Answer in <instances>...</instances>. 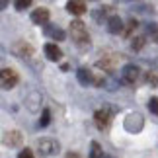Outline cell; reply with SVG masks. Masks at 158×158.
<instances>
[{
  "mask_svg": "<svg viewBox=\"0 0 158 158\" xmlns=\"http://www.w3.org/2000/svg\"><path fill=\"white\" fill-rule=\"evenodd\" d=\"M45 57L53 60V63H57V60L63 59V51H60V47L59 45H55V43H47L45 45Z\"/></svg>",
  "mask_w": 158,
  "mask_h": 158,
  "instance_id": "9",
  "label": "cell"
},
{
  "mask_svg": "<svg viewBox=\"0 0 158 158\" xmlns=\"http://www.w3.org/2000/svg\"><path fill=\"white\" fill-rule=\"evenodd\" d=\"M104 158H113V156H109V154H104Z\"/></svg>",
  "mask_w": 158,
  "mask_h": 158,
  "instance_id": "25",
  "label": "cell"
},
{
  "mask_svg": "<svg viewBox=\"0 0 158 158\" xmlns=\"http://www.w3.org/2000/svg\"><path fill=\"white\" fill-rule=\"evenodd\" d=\"M14 6H16V10H26V8H29L31 6V0H16L14 2Z\"/></svg>",
  "mask_w": 158,
  "mask_h": 158,
  "instance_id": "20",
  "label": "cell"
},
{
  "mask_svg": "<svg viewBox=\"0 0 158 158\" xmlns=\"http://www.w3.org/2000/svg\"><path fill=\"white\" fill-rule=\"evenodd\" d=\"M139 78H141V69L137 64L129 63L121 69V80L125 84H135V82H139Z\"/></svg>",
  "mask_w": 158,
  "mask_h": 158,
  "instance_id": "3",
  "label": "cell"
},
{
  "mask_svg": "<svg viewBox=\"0 0 158 158\" xmlns=\"http://www.w3.org/2000/svg\"><path fill=\"white\" fill-rule=\"evenodd\" d=\"M88 158H104V150H102V147L96 141H92V144H90V154Z\"/></svg>",
  "mask_w": 158,
  "mask_h": 158,
  "instance_id": "15",
  "label": "cell"
},
{
  "mask_svg": "<svg viewBox=\"0 0 158 158\" xmlns=\"http://www.w3.org/2000/svg\"><path fill=\"white\" fill-rule=\"evenodd\" d=\"M66 10L74 16H82L86 14V4L80 2V0H70V2H66Z\"/></svg>",
  "mask_w": 158,
  "mask_h": 158,
  "instance_id": "12",
  "label": "cell"
},
{
  "mask_svg": "<svg viewBox=\"0 0 158 158\" xmlns=\"http://www.w3.org/2000/svg\"><path fill=\"white\" fill-rule=\"evenodd\" d=\"M22 133L20 131H8L4 133V144L6 147H20L22 144Z\"/></svg>",
  "mask_w": 158,
  "mask_h": 158,
  "instance_id": "10",
  "label": "cell"
},
{
  "mask_svg": "<svg viewBox=\"0 0 158 158\" xmlns=\"http://www.w3.org/2000/svg\"><path fill=\"white\" fill-rule=\"evenodd\" d=\"M37 150L41 156H53L60 150V144L57 141H53V139H43V141L37 143Z\"/></svg>",
  "mask_w": 158,
  "mask_h": 158,
  "instance_id": "5",
  "label": "cell"
},
{
  "mask_svg": "<svg viewBox=\"0 0 158 158\" xmlns=\"http://www.w3.org/2000/svg\"><path fill=\"white\" fill-rule=\"evenodd\" d=\"M18 80H20V76H18V72L14 69H2V72H0V84H2L4 90H12L18 84Z\"/></svg>",
  "mask_w": 158,
  "mask_h": 158,
  "instance_id": "4",
  "label": "cell"
},
{
  "mask_svg": "<svg viewBox=\"0 0 158 158\" xmlns=\"http://www.w3.org/2000/svg\"><path fill=\"white\" fill-rule=\"evenodd\" d=\"M64 158H80V154H76V152H69Z\"/></svg>",
  "mask_w": 158,
  "mask_h": 158,
  "instance_id": "24",
  "label": "cell"
},
{
  "mask_svg": "<svg viewBox=\"0 0 158 158\" xmlns=\"http://www.w3.org/2000/svg\"><path fill=\"white\" fill-rule=\"evenodd\" d=\"M70 37H72V41L76 43V47L78 49H88L90 47V35H88V29H86V26L80 22V20H74L70 23Z\"/></svg>",
  "mask_w": 158,
  "mask_h": 158,
  "instance_id": "1",
  "label": "cell"
},
{
  "mask_svg": "<svg viewBox=\"0 0 158 158\" xmlns=\"http://www.w3.org/2000/svg\"><path fill=\"white\" fill-rule=\"evenodd\" d=\"M137 27V20H133V18H131V20H129V23H127V29H125V35H131V31H133V29H135Z\"/></svg>",
  "mask_w": 158,
  "mask_h": 158,
  "instance_id": "22",
  "label": "cell"
},
{
  "mask_svg": "<svg viewBox=\"0 0 158 158\" xmlns=\"http://www.w3.org/2000/svg\"><path fill=\"white\" fill-rule=\"evenodd\" d=\"M18 158H33V150L31 148H23V150H20Z\"/></svg>",
  "mask_w": 158,
  "mask_h": 158,
  "instance_id": "23",
  "label": "cell"
},
{
  "mask_svg": "<svg viewBox=\"0 0 158 158\" xmlns=\"http://www.w3.org/2000/svg\"><path fill=\"white\" fill-rule=\"evenodd\" d=\"M144 31H147V35L150 39L158 43V23H147V26H144Z\"/></svg>",
  "mask_w": 158,
  "mask_h": 158,
  "instance_id": "16",
  "label": "cell"
},
{
  "mask_svg": "<svg viewBox=\"0 0 158 158\" xmlns=\"http://www.w3.org/2000/svg\"><path fill=\"white\" fill-rule=\"evenodd\" d=\"M76 78H78V82H80L82 86H88V84L94 82L92 72H90V69H86V66H80V69L76 70Z\"/></svg>",
  "mask_w": 158,
  "mask_h": 158,
  "instance_id": "11",
  "label": "cell"
},
{
  "mask_svg": "<svg viewBox=\"0 0 158 158\" xmlns=\"http://www.w3.org/2000/svg\"><path fill=\"white\" fill-rule=\"evenodd\" d=\"M27 107H29V111H37V106H41V96L37 92H31L27 96Z\"/></svg>",
  "mask_w": 158,
  "mask_h": 158,
  "instance_id": "14",
  "label": "cell"
},
{
  "mask_svg": "<svg viewBox=\"0 0 158 158\" xmlns=\"http://www.w3.org/2000/svg\"><path fill=\"white\" fill-rule=\"evenodd\" d=\"M144 80H147V84H150V86H156V84H158V76L154 74V72H147Z\"/></svg>",
  "mask_w": 158,
  "mask_h": 158,
  "instance_id": "21",
  "label": "cell"
},
{
  "mask_svg": "<svg viewBox=\"0 0 158 158\" xmlns=\"http://www.w3.org/2000/svg\"><path fill=\"white\" fill-rule=\"evenodd\" d=\"M107 31L113 33V35L125 31V29H123V22H121L119 16H109V18H107Z\"/></svg>",
  "mask_w": 158,
  "mask_h": 158,
  "instance_id": "8",
  "label": "cell"
},
{
  "mask_svg": "<svg viewBox=\"0 0 158 158\" xmlns=\"http://www.w3.org/2000/svg\"><path fill=\"white\" fill-rule=\"evenodd\" d=\"M49 121H51V111L45 107L43 113H41V119H39V127H47V125H49Z\"/></svg>",
  "mask_w": 158,
  "mask_h": 158,
  "instance_id": "18",
  "label": "cell"
},
{
  "mask_svg": "<svg viewBox=\"0 0 158 158\" xmlns=\"http://www.w3.org/2000/svg\"><path fill=\"white\" fill-rule=\"evenodd\" d=\"M148 109H150V113L158 115V96H152V98L148 100Z\"/></svg>",
  "mask_w": 158,
  "mask_h": 158,
  "instance_id": "19",
  "label": "cell"
},
{
  "mask_svg": "<svg viewBox=\"0 0 158 158\" xmlns=\"http://www.w3.org/2000/svg\"><path fill=\"white\" fill-rule=\"evenodd\" d=\"M45 33L49 35V37L57 39V41H63V39L66 37V33L63 31V29L57 27V26H51V23H47V26H45Z\"/></svg>",
  "mask_w": 158,
  "mask_h": 158,
  "instance_id": "13",
  "label": "cell"
},
{
  "mask_svg": "<svg viewBox=\"0 0 158 158\" xmlns=\"http://www.w3.org/2000/svg\"><path fill=\"white\" fill-rule=\"evenodd\" d=\"M31 22L37 23V26H47V22H49V10L47 8H35L31 12Z\"/></svg>",
  "mask_w": 158,
  "mask_h": 158,
  "instance_id": "7",
  "label": "cell"
},
{
  "mask_svg": "<svg viewBox=\"0 0 158 158\" xmlns=\"http://www.w3.org/2000/svg\"><path fill=\"white\" fill-rule=\"evenodd\" d=\"M111 109L109 107H104V109H98V111L94 113V121H96V127L98 129H107L109 127V123H111Z\"/></svg>",
  "mask_w": 158,
  "mask_h": 158,
  "instance_id": "6",
  "label": "cell"
},
{
  "mask_svg": "<svg viewBox=\"0 0 158 158\" xmlns=\"http://www.w3.org/2000/svg\"><path fill=\"white\" fill-rule=\"evenodd\" d=\"M123 127L129 133H141L143 131V127H144V117L141 113H137V111H133V113H129L125 117V121H123Z\"/></svg>",
  "mask_w": 158,
  "mask_h": 158,
  "instance_id": "2",
  "label": "cell"
},
{
  "mask_svg": "<svg viewBox=\"0 0 158 158\" xmlns=\"http://www.w3.org/2000/svg\"><path fill=\"white\" fill-rule=\"evenodd\" d=\"M144 41H147V39H144L143 35H139V37H133V41H131V49H133V51H141L143 47H144Z\"/></svg>",
  "mask_w": 158,
  "mask_h": 158,
  "instance_id": "17",
  "label": "cell"
}]
</instances>
